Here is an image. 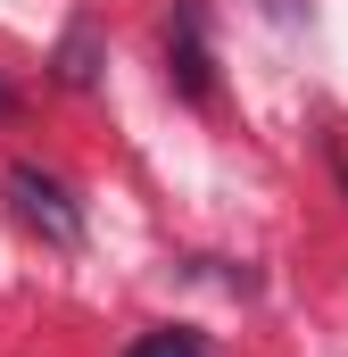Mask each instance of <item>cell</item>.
I'll return each instance as SVG.
<instances>
[{"instance_id":"1","label":"cell","mask_w":348,"mask_h":357,"mask_svg":"<svg viewBox=\"0 0 348 357\" xmlns=\"http://www.w3.org/2000/svg\"><path fill=\"white\" fill-rule=\"evenodd\" d=\"M0 191H8L17 225H33L50 250H75V241H84V208H75V191H67L58 175H42V167H8Z\"/></svg>"},{"instance_id":"2","label":"cell","mask_w":348,"mask_h":357,"mask_svg":"<svg viewBox=\"0 0 348 357\" xmlns=\"http://www.w3.org/2000/svg\"><path fill=\"white\" fill-rule=\"evenodd\" d=\"M166 84L199 108L216 100V50H207V8L199 0H174V17H166Z\"/></svg>"},{"instance_id":"3","label":"cell","mask_w":348,"mask_h":357,"mask_svg":"<svg viewBox=\"0 0 348 357\" xmlns=\"http://www.w3.org/2000/svg\"><path fill=\"white\" fill-rule=\"evenodd\" d=\"M100 67H108V42H100V17H67V33H58V59H50V75L67 91H91L100 84Z\"/></svg>"},{"instance_id":"4","label":"cell","mask_w":348,"mask_h":357,"mask_svg":"<svg viewBox=\"0 0 348 357\" xmlns=\"http://www.w3.org/2000/svg\"><path fill=\"white\" fill-rule=\"evenodd\" d=\"M125 357H207V333H191V324H150V333H133Z\"/></svg>"},{"instance_id":"5","label":"cell","mask_w":348,"mask_h":357,"mask_svg":"<svg viewBox=\"0 0 348 357\" xmlns=\"http://www.w3.org/2000/svg\"><path fill=\"white\" fill-rule=\"evenodd\" d=\"M0 116H17V91H8V84H0Z\"/></svg>"}]
</instances>
